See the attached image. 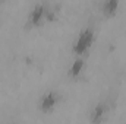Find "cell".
Wrapping results in <instances>:
<instances>
[{
    "instance_id": "6da1fadb",
    "label": "cell",
    "mask_w": 126,
    "mask_h": 124,
    "mask_svg": "<svg viewBox=\"0 0 126 124\" xmlns=\"http://www.w3.org/2000/svg\"><path fill=\"white\" fill-rule=\"evenodd\" d=\"M56 7H51L48 3L40 1L37 4H34L27 18V28H40L43 26L46 22H50L53 19H56Z\"/></svg>"
},
{
    "instance_id": "7a4b0ae2",
    "label": "cell",
    "mask_w": 126,
    "mask_h": 124,
    "mask_svg": "<svg viewBox=\"0 0 126 124\" xmlns=\"http://www.w3.org/2000/svg\"><path fill=\"white\" fill-rule=\"evenodd\" d=\"M94 39H95V28L93 25H88V26L82 28L81 32L78 34L76 39L73 41V45H72L73 56L87 57L91 47L94 45Z\"/></svg>"
},
{
    "instance_id": "3957f363",
    "label": "cell",
    "mask_w": 126,
    "mask_h": 124,
    "mask_svg": "<svg viewBox=\"0 0 126 124\" xmlns=\"http://www.w3.org/2000/svg\"><path fill=\"white\" fill-rule=\"evenodd\" d=\"M62 101V96L57 91H47L46 93L41 95V98L38 99V110L43 112V114H51L57 105L60 104Z\"/></svg>"
},
{
    "instance_id": "277c9868",
    "label": "cell",
    "mask_w": 126,
    "mask_h": 124,
    "mask_svg": "<svg viewBox=\"0 0 126 124\" xmlns=\"http://www.w3.org/2000/svg\"><path fill=\"white\" fill-rule=\"evenodd\" d=\"M109 112H110V104L106 102V101H101V102H98L94 108L91 110L90 121L94 124L104 123L107 120V117H109Z\"/></svg>"
},
{
    "instance_id": "5b68a950",
    "label": "cell",
    "mask_w": 126,
    "mask_h": 124,
    "mask_svg": "<svg viewBox=\"0 0 126 124\" xmlns=\"http://www.w3.org/2000/svg\"><path fill=\"white\" fill-rule=\"evenodd\" d=\"M85 69V57H81V56H75V60L72 62V64L69 66V70H67V74L70 79H78L82 72Z\"/></svg>"
},
{
    "instance_id": "8992f818",
    "label": "cell",
    "mask_w": 126,
    "mask_h": 124,
    "mask_svg": "<svg viewBox=\"0 0 126 124\" xmlns=\"http://www.w3.org/2000/svg\"><path fill=\"white\" fill-rule=\"evenodd\" d=\"M119 4H120V0H103V4H101L103 16L107 19L116 16V13L119 10Z\"/></svg>"
},
{
    "instance_id": "52a82bcc",
    "label": "cell",
    "mask_w": 126,
    "mask_h": 124,
    "mask_svg": "<svg viewBox=\"0 0 126 124\" xmlns=\"http://www.w3.org/2000/svg\"><path fill=\"white\" fill-rule=\"evenodd\" d=\"M1 1H3V0H0V6H1Z\"/></svg>"
}]
</instances>
